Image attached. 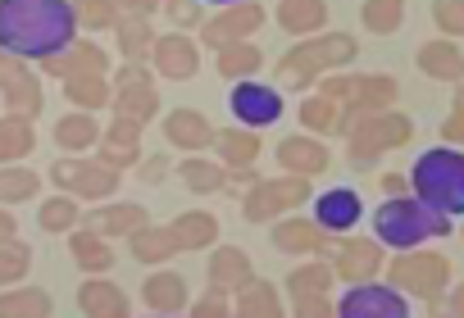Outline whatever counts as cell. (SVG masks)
Instances as JSON below:
<instances>
[{
  "label": "cell",
  "instance_id": "obj_1",
  "mask_svg": "<svg viewBox=\"0 0 464 318\" xmlns=\"http://www.w3.org/2000/svg\"><path fill=\"white\" fill-rule=\"evenodd\" d=\"M78 33L69 0H0V51L46 60L64 51Z\"/></svg>",
  "mask_w": 464,
  "mask_h": 318
},
{
  "label": "cell",
  "instance_id": "obj_2",
  "mask_svg": "<svg viewBox=\"0 0 464 318\" xmlns=\"http://www.w3.org/2000/svg\"><path fill=\"white\" fill-rule=\"evenodd\" d=\"M410 182L423 205L441 209L446 218H464V150L455 146L423 150L410 169Z\"/></svg>",
  "mask_w": 464,
  "mask_h": 318
},
{
  "label": "cell",
  "instance_id": "obj_3",
  "mask_svg": "<svg viewBox=\"0 0 464 318\" xmlns=\"http://www.w3.org/2000/svg\"><path fill=\"white\" fill-rule=\"evenodd\" d=\"M373 232H378V241L392 246V250H414V246H423L428 236H446V232H450V218H446L441 209L423 205L419 196H396V200L378 205Z\"/></svg>",
  "mask_w": 464,
  "mask_h": 318
},
{
  "label": "cell",
  "instance_id": "obj_4",
  "mask_svg": "<svg viewBox=\"0 0 464 318\" xmlns=\"http://www.w3.org/2000/svg\"><path fill=\"white\" fill-rule=\"evenodd\" d=\"M337 318H410V304L396 286L360 282L337 300Z\"/></svg>",
  "mask_w": 464,
  "mask_h": 318
},
{
  "label": "cell",
  "instance_id": "obj_5",
  "mask_svg": "<svg viewBox=\"0 0 464 318\" xmlns=\"http://www.w3.org/2000/svg\"><path fill=\"white\" fill-rule=\"evenodd\" d=\"M227 105H232V114H237L242 123H256V128H269V123L283 119V96H278L274 87H265V82H242V87H232Z\"/></svg>",
  "mask_w": 464,
  "mask_h": 318
},
{
  "label": "cell",
  "instance_id": "obj_6",
  "mask_svg": "<svg viewBox=\"0 0 464 318\" xmlns=\"http://www.w3.org/2000/svg\"><path fill=\"white\" fill-rule=\"evenodd\" d=\"M360 214H364V205H360V196H355L351 187H333V191H324V196L314 200V218H319L328 232H351V227L360 223Z\"/></svg>",
  "mask_w": 464,
  "mask_h": 318
},
{
  "label": "cell",
  "instance_id": "obj_7",
  "mask_svg": "<svg viewBox=\"0 0 464 318\" xmlns=\"http://www.w3.org/2000/svg\"><path fill=\"white\" fill-rule=\"evenodd\" d=\"M428 51H432V69H437V73H455V69H459V55H455L450 46H428Z\"/></svg>",
  "mask_w": 464,
  "mask_h": 318
},
{
  "label": "cell",
  "instance_id": "obj_8",
  "mask_svg": "<svg viewBox=\"0 0 464 318\" xmlns=\"http://www.w3.org/2000/svg\"><path fill=\"white\" fill-rule=\"evenodd\" d=\"M437 10H441V19H446L450 28H464V0H441Z\"/></svg>",
  "mask_w": 464,
  "mask_h": 318
},
{
  "label": "cell",
  "instance_id": "obj_9",
  "mask_svg": "<svg viewBox=\"0 0 464 318\" xmlns=\"http://www.w3.org/2000/svg\"><path fill=\"white\" fill-rule=\"evenodd\" d=\"M209 5H232V0H209Z\"/></svg>",
  "mask_w": 464,
  "mask_h": 318
}]
</instances>
